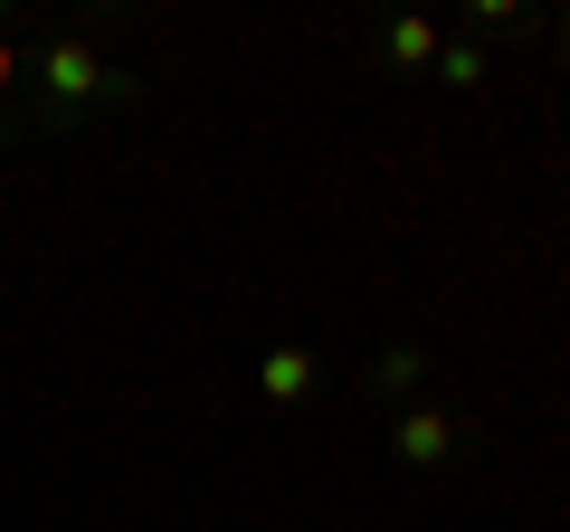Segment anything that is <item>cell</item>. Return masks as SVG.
<instances>
[{"instance_id": "obj_7", "label": "cell", "mask_w": 570, "mask_h": 532, "mask_svg": "<svg viewBox=\"0 0 570 532\" xmlns=\"http://www.w3.org/2000/svg\"><path fill=\"white\" fill-rule=\"evenodd\" d=\"M29 77V58H20V39H10V29H0V96H10V86Z\"/></svg>"}, {"instance_id": "obj_3", "label": "cell", "mask_w": 570, "mask_h": 532, "mask_svg": "<svg viewBox=\"0 0 570 532\" xmlns=\"http://www.w3.org/2000/svg\"><path fill=\"white\" fill-rule=\"evenodd\" d=\"M314 381H324V362H314L305 343H276V352H266V362H257V390H266V400H276V410H295V400H305Z\"/></svg>"}, {"instance_id": "obj_2", "label": "cell", "mask_w": 570, "mask_h": 532, "mask_svg": "<svg viewBox=\"0 0 570 532\" xmlns=\"http://www.w3.org/2000/svg\"><path fill=\"white\" fill-rule=\"evenodd\" d=\"M390 456H400V466H448V456H456V418L448 410H400Z\"/></svg>"}, {"instance_id": "obj_8", "label": "cell", "mask_w": 570, "mask_h": 532, "mask_svg": "<svg viewBox=\"0 0 570 532\" xmlns=\"http://www.w3.org/2000/svg\"><path fill=\"white\" fill-rule=\"evenodd\" d=\"M561 29H570V10H561Z\"/></svg>"}, {"instance_id": "obj_5", "label": "cell", "mask_w": 570, "mask_h": 532, "mask_svg": "<svg viewBox=\"0 0 570 532\" xmlns=\"http://www.w3.org/2000/svg\"><path fill=\"white\" fill-rule=\"evenodd\" d=\"M419 371H428V352H381L371 390H381V400H400V390H419Z\"/></svg>"}, {"instance_id": "obj_6", "label": "cell", "mask_w": 570, "mask_h": 532, "mask_svg": "<svg viewBox=\"0 0 570 532\" xmlns=\"http://www.w3.org/2000/svg\"><path fill=\"white\" fill-rule=\"evenodd\" d=\"M475 77H485L475 39H448V48H438V86H475Z\"/></svg>"}, {"instance_id": "obj_4", "label": "cell", "mask_w": 570, "mask_h": 532, "mask_svg": "<svg viewBox=\"0 0 570 532\" xmlns=\"http://www.w3.org/2000/svg\"><path fill=\"white\" fill-rule=\"evenodd\" d=\"M438 48H448V39H438L428 20H381V58L390 67H438Z\"/></svg>"}, {"instance_id": "obj_1", "label": "cell", "mask_w": 570, "mask_h": 532, "mask_svg": "<svg viewBox=\"0 0 570 532\" xmlns=\"http://www.w3.org/2000/svg\"><path fill=\"white\" fill-rule=\"evenodd\" d=\"M29 77H39L58 105H86V96H115V86H124V77H115V67H105L86 39H48L39 58H29Z\"/></svg>"}]
</instances>
